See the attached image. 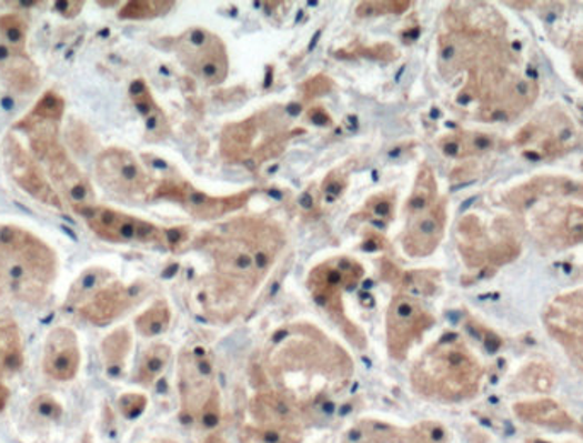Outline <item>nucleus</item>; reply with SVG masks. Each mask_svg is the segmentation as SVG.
<instances>
[{"label": "nucleus", "instance_id": "c85d7f7f", "mask_svg": "<svg viewBox=\"0 0 583 443\" xmlns=\"http://www.w3.org/2000/svg\"><path fill=\"white\" fill-rule=\"evenodd\" d=\"M304 430L302 426H258L248 425L239 432L241 443H302Z\"/></svg>", "mask_w": 583, "mask_h": 443}, {"label": "nucleus", "instance_id": "e433bc0d", "mask_svg": "<svg viewBox=\"0 0 583 443\" xmlns=\"http://www.w3.org/2000/svg\"><path fill=\"white\" fill-rule=\"evenodd\" d=\"M130 95H132L133 104H135L137 110L140 111L145 121L151 120L155 114L161 113L155 107L154 100H152L151 91H149L148 85L143 81H135L130 85Z\"/></svg>", "mask_w": 583, "mask_h": 443}, {"label": "nucleus", "instance_id": "bb28decb", "mask_svg": "<svg viewBox=\"0 0 583 443\" xmlns=\"http://www.w3.org/2000/svg\"><path fill=\"white\" fill-rule=\"evenodd\" d=\"M441 149L449 158H473V155L492 151L493 139L486 133L480 132L455 133V135H449L442 140Z\"/></svg>", "mask_w": 583, "mask_h": 443}, {"label": "nucleus", "instance_id": "20e7f679", "mask_svg": "<svg viewBox=\"0 0 583 443\" xmlns=\"http://www.w3.org/2000/svg\"><path fill=\"white\" fill-rule=\"evenodd\" d=\"M57 276L56 251L27 229L0 225V290L24 302L43 301Z\"/></svg>", "mask_w": 583, "mask_h": 443}, {"label": "nucleus", "instance_id": "5701e85b", "mask_svg": "<svg viewBox=\"0 0 583 443\" xmlns=\"http://www.w3.org/2000/svg\"><path fill=\"white\" fill-rule=\"evenodd\" d=\"M514 413L517 414L519 420L531 423V425L546 426V429L553 430H570L575 426V420L570 416L569 411L562 404L547 400V397L521 401V403L514 404Z\"/></svg>", "mask_w": 583, "mask_h": 443}, {"label": "nucleus", "instance_id": "c756f323", "mask_svg": "<svg viewBox=\"0 0 583 443\" xmlns=\"http://www.w3.org/2000/svg\"><path fill=\"white\" fill-rule=\"evenodd\" d=\"M110 279L111 273L103 270V268H91L84 275L79 276L78 282L72 285L67 304L76 305L78 309L81 308L94 293L107 286Z\"/></svg>", "mask_w": 583, "mask_h": 443}, {"label": "nucleus", "instance_id": "b1692460", "mask_svg": "<svg viewBox=\"0 0 583 443\" xmlns=\"http://www.w3.org/2000/svg\"><path fill=\"white\" fill-rule=\"evenodd\" d=\"M24 362L21 333L11 319H0V384L21 371Z\"/></svg>", "mask_w": 583, "mask_h": 443}, {"label": "nucleus", "instance_id": "0eeeda50", "mask_svg": "<svg viewBox=\"0 0 583 443\" xmlns=\"http://www.w3.org/2000/svg\"><path fill=\"white\" fill-rule=\"evenodd\" d=\"M177 53L181 63L207 84H221L228 78L225 44L210 31L191 28L178 38Z\"/></svg>", "mask_w": 583, "mask_h": 443}, {"label": "nucleus", "instance_id": "423d86ee", "mask_svg": "<svg viewBox=\"0 0 583 443\" xmlns=\"http://www.w3.org/2000/svg\"><path fill=\"white\" fill-rule=\"evenodd\" d=\"M27 43V21L16 14L0 16V78L18 94L40 84V70L28 56Z\"/></svg>", "mask_w": 583, "mask_h": 443}, {"label": "nucleus", "instance_id": "79ce46f5", "mask_svg": "<svg viewBox=\"0 0 583 443\" xmlns=\"http://www.w3.org/2000/svg\"><path fill=\"white\" fill-rule=\"evenodd\" d=\"M371 213L378 219H385V217H391L393 213V202L389 199L378 200V202L372 203Z\"/></svg>", "mask_w": 583, "mask_h": 443}, {"label": "nucleus", "instance_id": "ddd939ff", "mask_svg": "<svg viewBox=\"0 0 583 443\" xmlns=\"http://www.w3.org/2000/svg\"><path fill=\"white\" fill-rule=\"evenodd\" d=\"M253 191H242V193L231 194V197H210L203 191L194 190L187 183H162L155 188V199L174 200L180 203L190 215L197 219L210 220L225 213L234 212L247 205Z\"/></svg>", "mask_w": 583, "mask_h": 443}, {"label": "nucleus", "instance_id": "9d476101", "mask_svg": "<svg viewBox=\"0 0 583 443\" xmlns=\"http://www.w3.org/2000/svg\"><path fill=\"white\" fill-rule=\"evenodd\" d=\"M181 413L191 422H200L203 410L217 394L213 366L202 349L181 353L178 362Z\"/></svg>", "mask_w": 583, "mask_h": 443}, {"label": "nucleus", "instance_id": "6ab92c4d", "mask_svg": "<svg viewBox=\"0 0 583 443\" xmlns=\"http://www.w3.org/2000/svg\"><path fill=\"white\" fill-rule=\"evenodd\" d=\"M81 366V349L78 336L70 328H56L44 343L43 369L48 377L67 382L78 375Z\"/></svg>", "mask_w": 583, "mask_h": 443}, {"label": "nucleus", "instance_id": "6e6552de", "mask_svg": "<svg viewBox=\"0 0 583 443\" xmlns=\"http://www.w3.org/2000/svg\"><path fill=\"white\" fill-rule=\"evenodd\" d=\"M503 229L505 228L495 231L492 235L478 217L470 215L461 220L459 232L463 238L459 242V248L470 266H484V264L502 266L519 256L521 244L512 232H503Z\"/></svg>", "mask_w": 583, "mask_h": 443}, {"label": "nucleus", "instance_id": "a211bd4d", "mask_svg": "<svg viewBox=\"0 0 583 443\" xmlns=\"http://www.w3.org/2000/svg\"><path fill=\"white\" fill-rule=\"evenodd\" d=\"M536 82L527 78H515V75H503L502 81L486 94L483 108L489 121L509 120L515 114L531 107L536 100Z\"/></svg>", "mask_w": 583, "mask_h": 443}, {"label": "nucleus", "instance_id": "72a5a7b5", "mask_svg": "<svg viewBox=\"0 0 583 443\" xmlns=\"http://www.w3.org/2000/svg\"><path fill=\"white\" fill-rule=\"evenodd\" d=\"M169 323H171V309L165 304L164 301H158L152 304L148 311L142 312L139 318L135 319L137 331L142 336H158V334L164 333L168 330Z\"/></svg>", "mask_w": 583, "mask_h": 443}, {"label": "nucleus", "instance_id": "2f4dec72", "mask_svg": "<svg viewBox=\"0 0 583 443\" xmlns=\"http://www.w3.org/2000/svg\"><path fill=\"white\" fill-rule=\"evenodd\" d=\"M439 191H436V181L433 177L432 169L429 165H423L422 171L416 178L415 188L411 193L410 200L406 203V213L420 212V210L429 209L433 203L439 202Z\"/></svg>", "mask_w": 583, "mask_h": 443}, {"label": "nucleus", "instance_id": "ea45409f", "mask_svg": "<svg viewBox=\"0 0 583 443\" xmlns=\"http://www.w3.org/2000/svg\"><path fill=\"white\" fill-rule=\"evenodd\" d=\"M219 420H221V401H219V392H217L215 396L210 400V403L203 410L199 423H202L205 429H213L219 423Z\"/></svg>", "mask_w": 583, "mask_h": 443}, {"label": "nucleus", "instance_id": "f3484780", "mask_svg": "<svg viewBox=\"0 0 583 443\" xmlns=\"http://www.w3.org/2000/svg\"><path fill=\"white\" fill-rule=\"evenodd\" d=\"M48 168V174L52 178L53 187L57 188L60 199L66 200L78 213H84L86 210L94 207V190L84 172L70 161L66 151L59 152L53 158L44 161Z\"/></svg>", "mask_w": 583, "mask_h": 443}, {"label": "nucleus", "instance_id": "2eb2a0df", "mask_svg": "<svg viewBox=\"0 0 583 443\" xmlns=\"http://www.w3.org/2000/svg\"><path fill=\"white\" fill-rule=\"evenodd\" d=\"M403 250L408 256L425 258L441 244L448 224V203L444 199L420 212L406 213Z\"/></svg>", "mask_w": 583, "mask_h": 443}, {"label": "nucleus", "instance_id": "c03bdc74", "mask_svg": "<svg viewBox=\"0 0 583 443\" xmlns=\"http://www.w3.org/2000/svg\"><path fill=\"white\" fill-rule=\"evenodd\" d=\"M149 443H174L173 440H154V442Z\"/></svg>", "mask_w": 583, "mask_h": 443}, {"label": "nucleus", "instance_id": "1a4fd4ad", "mask_svg": "<svg viewBox=\"0 0 583 443\" xmlns=\"http://www.w3.org/2000/svg\"><path fill=\"white\" fill-rule=\"evenodd\" d=\"M96 178L101 187L121 199H145L152 178L140 162L123 149H108L96 159Z\"/></svg>", "mask_w": 583, "mask_h": 443}, {"label": "nucleus", "instance_id": "c9c22d12", "mask_svg": "<svg viewBox=\"0 0 583 443\" xmlns=\"http://www.w3.org/2000/svg\"><path fill=\"white\" fill-rule=\"evenodd\" d=\"M173 8V2H154V0H135L129 2L125 8L121 9V19H151L165 14L169 9Z\"/></svg>", "mask_w": 583, "mask_h": 443}, {"label": "nucleus", "instance_id": "9b49d317", "mask_svg": "<svg viewBox=\"0 0 583 443\" xmlns=\"http://www.w3.org/2000/svg\"><path fill=\"white\" fill-rule=\"evenodd\" d=\"M433 326L432 314L410 295H396L385 314V336L389 355L404 360L411 346L422 340L425 331Z\"/></svg>", "mask_w": 583, "mask_h": 443}, {"label": "nucleus", "instance_id": "a878e982", "mask_svg": "<svg viewBox=\"0 0 583 443\" xmlns=\"http://www.w3.org/2000/svg\"><path fill=\"white\" fill-rule=\"evenodd\" d=\"M403 430L379 420H360L346 430L342 443H401Z\"/></svg>", "mask_w": 583, "mask_h": 443}, {"label": "nucleus", "instance_id": "4c0bfd02", "mask_svg": "<svg viewBox=\"0 0 583 443\" xmlns=\"http://www.w3.org/2000/svg\"><path fill=\"white\" fill-rule=\"evenodd\" d=\"M31 413L40 417V420L53 422V420H59L62 416L63 410L56 397L43 394V396L37 397L31 404Z\"/></svg>", "mask_w": 583, "mask_h": 443}, {"label": "nucleus", "instance_id": "cd10ccee", "mask_svg": "<svg viewBox=\"0 0 583 443\" xmlns=\"http://www.w3.org/2000/svg\"><path fill=\"white\" fill-rule=\"evenodd\" d=\"M130 349H132V334L127 328H120V330L113 331V333L104 338L101 350H103L107 372L111 377H118L125 369Z\"/></svg>", "mask_w": 583, "mask_h": 443}, {"label": "nucleus", "instance_id": "58836bf2", "mask_svg": "<svg viewBox=\"0 0 583 443\" xmlns=\"http://www.w3.org/2000/svg\"><path fill=\"white\" fill-rule=\"evenodd\" d=\"M118 406H120L121 414L127 417H137L143 413L145 406H148V397L139 392H127L123 396L118 400Z\"/></svg>", "mask_w": 583, "mask_h": 443}, {"label": "nucleus", "instance_id": "7c9ffc66", "mask_svg": "<svg viewBox=\"0 0 583 443\" xmlns=\"http://www.w3.org/2000/svg\"><path fill=\"white\" fill-rule=\"evenodd\" d=\"M169 359H171V349L168 344H152L151 349L145 350L140 356L135 381L139 384L151 385L162 374Z\"/></svg>", "mask_w": 583, "mask_h": 443}, {"label": "nucleus", "instance_id": "f257e3e1", "mask_svg": "<svg viewBox=\"0 0 583 443\" xmlns=\"http://www.w3.org/2000/svg\"><path fill=\"white\" fill-rule=\"evenodd\" d=\"M205 244L215 261L217 289L225 285L221 299L207 312L231 321L272 268L283 245L282 232L264 220L239 219L219 228Z\"/></svg>", "mask_w": 583, "mask_h": 443}, {"label": "nucleus", "instance_id": "f03ea898", "mask_svg": "<svg viewBox=\"0 0 583 443\" xmlns=\"http://www.w3.org/2000/svg\"><path fill=\"white\" fill-rule=\"evenodd\" d=\"M267 369L280 394L295 406L320 401L349 382L353 366L350 356L321 331L311 326L277 334L267 355Z\"/></svg>", "mask_w": 583, "mask_h": 443}, {"label": "nucleus", "instance_id": "412c9836", "mask_svg": "<svg viewBox=\"0 0 583 443\" xmlns=\"http://www.w3.org/2000/svg\"><path fill=\"white\" fill-rule=\"evenodd\" d=\"M253 425L258 426H302L299 407L280 392H260L250 403Z\"/></svg>", "mask_w": 583, "mask_h": 443}, {"label": "nucleus", "instance_id": "473e14b6", "mask_svg": "<svg viewBox=\"0 0 583 443\" xmlns=\"http://www.w3.org/2000/svg\"><path fill=\"white\" fill-rule=\"evenodd\" d=\"M554 381V372L546 363H531L515 377L514 385L522 392H550Z\"/></svg>", "mask_w": 583, "mask_h": 443}, {"label": "nucleus", "instance_id": "4468645a", "mask_svg": "<svg viewBox=\"0 0 583 443\" xmlns=\"http://www.w3.org/2000/svg\"><path fill=\"white\" fill-rule=\"evenodd\" d=\"M82 215L94 234L111 242H154L164 235L154 224L107 207H91Z\"/></svg>", "mask_w": 583, "mask_h": 443}, {"label": "nucleus", "instance_id": "f704fd0d", "mask_svg": "<svg viewBox=\"0 0 583 443\" xmlns=\"http://www.w3.org/2000/svg\"><path fill=\"white\" fill-rule=\"evenodd\" d=\"M449 433L442 423L420 422L403 430L401 443H448Z\"/></svg>", "mask_w": 583, "mask_h": 443}, {"label": "nucleus", "instance_id": "dca6fc26", "mask_svg": "<svg viewBox=\"0 0 583 443\" xmlns=\"http://www.w3.org/2000/svg\"><path fill=\"white\" fill-rule=\"evenodd\" d=\"M4 147L6 164H8L9 172H11L12 180L38 202L62 210L63 200L60 199L57 190H53L52 184L48 183L40 165L24 151L21 142L14 135H9L6 139Z\"/></svg>", "mask_w": 583, "mask_h": 443}, {"label": "nucleus", "instance_id": "a19ab883", "mask_svg": "<svg viewBox=\"0 0 583 443\" xmlns=\"http://www.w3.org/2000/svg\"><path fill=\"white\" fill-rule=\"evenodd\" d=\"M84 8V2H79V0H60L57 2L56 9L63 16V18H76L79 12Z\"/></svg>", "mask_w": 583, "mask_h": 443}, {"label": "nucleus", "instance_id": "393cba45", "mask_svg": "<svg viewBox=\"0 0 583 443\" xmlns=\"http://www.w3.org/2000/svg\"><path fill=\"white\" fill-rule=\"evenodd\" d=\"M553 224L550 229L556 244L570 245L583 242V209L579 205L557 207L556 212L550 213Z\"/></svg>", "mask_w": 583, "mask_h": 443}, {"label": "nucleus", "instance_id": "f8f14e48", "mask_svg": "<svg viewBox=\"0 0 583 443\" xmlns=\"http://www.w3.org/2000/svg\"><path fill=\"white\" fill-rule=\"evenodd\" d=\"M544 324L583 369V289L557 295L544 312Z\"/></svg>", "mask_w": 583, "mask_h": 443}, {"label": "nucleus", "instance_id": "aec40b11", "mask_svg": "<svg viewBox=\"0 0 583 443\" xmlns=\"http://www.w3.org/2000/svg\"><path fill=\"white\" fill-rule=\"evenodd\" d=\"M135 301L137 292L133 290L127 289L121 283H108L79 308V314L96 326H107L123 312L129 311Z\"/></svg>", "mask_w": 583, "mask_h": 443}, {"label": "nucleus", "instance_id": "7ed1b4c3", "mask_svg": "<svg viewBox=\"0 0 583 443\" xmlns=\"http://www.w3.org/2000/svg\"><path fill=\"white\" fill-rule=\"evenodd\" d=\"M483 366L458 336L441 338L411 371V384L419 394L444 403H461L476 396Z\"/></svg>", "mask_w": 583, "mask_h": 443}, {"label": "nucleus", "instance_id": "37998d69", "mask_svg": "<svg viewBox=\"0 0 583 443\" xmlns=\"http://www.w3.org/2000/svg\"><path fill=\"white\" fill-rule=\"evenodd\" d=\"M203 443H228V442H225V439H222V436L212 435V436H209V439H207L205 442Z\"/></svg>", "mask_w": 583, "mask_h": 443}, {"label": "nucleus", "instance_id": "4be33fe9", "mask_svg": "<svg viewBox=\"0 0 583 443\" xmlns=\"http://www.w3.org/2000/svg\"><path fill=\"white\" fill-rule=\"evenodd\" d=\"M60 121L41 117L33 110L16 123V130H22L30 139L31 151L38 161H48L63 151L59 140Z\"/></svg>", "mask_w": 583, "mask_h": 443}, {"label": "nucleus", "instance_id": "39448f33", "mask_svg": "<svg viewBox=\"0 0 583 443\" xmlns=\"http://www.w3.org/2000/svg\"><path fill=\"white\" fill-rule=\"evenodd\" d=\"M363 270L359 263L346 258L326 261L321 266L314 268L309 276V289L312 298L321 308L330 312L331 318L342 326L343 333L355 344L356 349L365 346L362 331L356 330L343 314L342 292L352 289L362 279Z\"/></svg>", "mask_w": 583, "mask_h": 443}]
</instances>
